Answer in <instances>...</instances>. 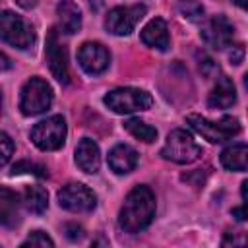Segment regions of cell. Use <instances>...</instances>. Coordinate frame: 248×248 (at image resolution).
Masks as SVG:
<instances>
[{
    "mask_svg": "<svg viewBox=\"0 0 248 248\" xmlns=\"http://www.w3.org/2000/svg\"><path fill=\"white\" fill-rule=\"evenodd\" d=\"M155 217V196L147 186H134L118 213V227L126 232H140Z\"/></svg>",
    "mask_w": 248,
    "mask_h": 248,
    "instance_id": "6da1fadb",
    "label": "cell"
},
{
    "mask_svg": "<svg viewBox=\"0 0 248 248\" xmlns=\"http://www.w3.org/2000/svg\"><path fill=\"white\" fill-rule=\"evenodd\" d=\"M186 122L190 124V128L194 132H198L202 138H205L211 143L227 141L240 132V124L232 116H223L219 120H207L200 114H188Z\"/></svg>",
    "mask_w": 248,
    "mask_h": 248,
    "instance_id": "7a4b0ae2",
    "label": "cell"
},
{
    "mask_svg": "<svg viewBox=\"0 0 248 248\" xmlns=\"http://www.w3.org/2000/svg\"><path fill=\"white\" fill-rule=\"evenodd\" d=\"M161 155L167 161L186 165V163H194L202 155V147L196 143V140L192 138L190 132L176 128L167 136V141L161 149Z\"/></svg>",
    "mask_w": 248,
    "mask_h": 248,
    "instance_id": "3957f363",
    "label": "cell"
},
{
    "mask_svg": "<svg viewBox=\"0 0 248 248\" xmlns=\"http://www.w3.org/2000/svg\"><path fill=\"white\" fill-rule=\"evenodd\" d=\"M105 105L116 114H130L138 110H147L153 99L147 91L138 87H118L105 95Z\"/></svg>",
    "mask_w": 248,
    "mask_h": 248,
    "instance_id": "277c9868",
    "label": "cell"
},
{
    "mask_svg": "<svg viewBox=\"0 0 248 248\" xmlns=\"http://www.w3.org/2000/svg\"><path fill=\"white\" fill-rule=\"evenodd\" d=\"M0 39L19 50H25L35 43V31L21 16L6 10L0 14Z\"/></svg>",
    "mask_w": 248,
    "mask_h": 248,
    "instance_id": "5b68a950",
    "label": "cell"
},
{
    "mask_svg": "<svg viewBox=\"0 0 248 248\" xmlns=\"http://www.w3.org/2000/svg\"><path fill=\"white\" fill-rule=\"evenodd\" d=\"M52 103V89L41 78H31L21 87L19 108L25 116H37L45 112Z\"/></svg>",
    "mask_w": 248,
    "mask_h": 248,
    "instance_id": "8992f818",
    "label": "cell"
},
{
    "mask_svg": "<svg viewBox=\"0 0 248 248\" xmlns=\"http://www.w3.org/2000/svg\"><path fill=\"white\" fill-rule=\"evenodd\" d=\"M64 140H66V122L58 114L37 122L31 130V141L43 151L60 149L64 145Z\"/></svg>",
    "mask_w": 248,
    "mask_h": 248,
    "instance_id": "52a82bcc",
    "label": "cell"
},
{
    "mask_svg": "<svg viewBox=\"0 0 248 248\" xmlns=\"http://www.w3.org/2000/svg\"><path fill=\"white\" fill-rule=\"evenodd\" d=\"M145 12H147V8L143 4L112 8L105 17V27L108 33L118 35V37L130 35L136 29V25L140 23V19L145 16Z\"/></svg>",
    "mask_w": 248,
    "mask_h": 248,
    "instance_id": "ba28073f",
    "label": "cell"
},
{
    "mask_svg": "<svg viewBox=\"0 0 248 248\" xmlns=\"http://www.w3.org/2000/svg\"><path fill=\"white\" fill-rule=\"evenodd\" d=\"M58 203H60V207H64L68 211L87 213V211L95 209L97 196L85 184L70 182V184H66V186L60 188V192H58Z\"/></svg>",
    "mask_w": 248,
    "mask_h": 248,
    "instance_id": "9c48e42d",
    "label": "cell"
},
{
    "mask_svg": "<svg viewBox=\"0 0 248 248\" xmlns=\"http://www.w3.org/2000/svg\"><path fill=\"white\" fill-rule=\"evenodd\" d=\"M45 56H46V64H48L52 76H54L60 83H68V81H70V72H68V52H66V46L60 43V39H58V31H56V29H50L48 35H46Z\"/></svg>",
    "mask_w": 248,
    "mask_h": 248,
    "instance_id": "30bf717a",
    "label": "cell"
},
{
    "mask_svg": "<svg viewBox=\"0 0 248 248\" xmlns=\"http://www.w3.org/2000/svg\"><path fill=\"white\" fill-rule=\"evenodd\" d=\"M232 35H234V27H232V23L225 16H213L202 27L203 43L207 46H211V48H217V50L231 46Z\"/></svg>",
    "mask_w": 248,
    "mask_h": 248,
    "instance_id": "8fae6325",
    "label": "cell"
},
{
    "mask_svg": "<svg viewBox=\"0 0 248 248\" xmlns=\"http://www.w3.org/2000/svg\"><path fill=\"white\" fill-rule=\"evenodd\" d=\"M78 62L89 76H99L108 68L110 54L101 43H83L78 52Z\"/></svg>",
    "mask_w": 248,
    "mask_h": 248,
    "instance_id": "7c38bea8",
    "label": "cell"
},
{
    "mask_svg": "<svg viewBox=\"0 0 248 248\" xmlns=\"http://www.w3.org/2000/svg\"><path fill=\"white\" fill-rule=\"evenodd\" d=\"M138 161H140L138 151L126 143H118L108 151V167L116 174H126V172L134 170Z\"/></svg>",
    "mask_w": 248,
    "mask_h": 248,
    "instance_id": "4fadbf2b",
    "label": "cell"
},
{
    "mask_svg": "<svg viewBox=\"0 0 248 248\" xmlns=\"http://www.w3.org/2000/svg\"><path fill=\"white\" fill-rule=\"evenodd\" d=\"M76 163L78 167L83 170V172H89V174H95L101 167V153H99V145L89 140V138H83L78 147H76Z\"/></svg>",
    "mask_w": 248,
    "mask_h": 248,
    "instance_id": "5bb4252c",
    "label": "cell"
},
{
    "mask_svg": "<svg viewBox=\"0 0 248 248\" xmlns=\"http://www.w3.org/2000/svg\"><path fill=\"white\" fill-rule=\"evenodd\" d=\"M19 198L10 188L0 186V225L14 229L19 225Z\"/></svg>",
    "mask_w": 248,
    "mask_h": 248,
    "instance_id": "9a60e30c",
    "label": "cell"
},
{
    "mask_svg": "<svg viewBox=\"0 0 248 248\" xmlns=\"http://www.w3.org/2000/svg\"><path fill=\"white\" fill-rule=\"evenodd\" d=\"M141 41L143 45L157 48V50H167L170 41H169V27L161 17L151 19L143 29H141Z\"/></svg>",
    "mask_w": 248,
    "mask_h": 248,
    "instance_id": "2e32d148",
    "label": "cell"
},
{
    "mask_svg": "<svg viewBox=\"0 0 248 248\" xmlns=\"http://www.w3.org/2000/svg\"><path fill=\"white\" fill-rule=\"evenodd\" d=\"M56 16H58V25L62 33L74 35L81 27V12L74 0H60L56 6Z\"/></svg>",
    "mask_w": 248,
    "mask_h": 248,
    "instance_id": "e0dca14e",
    "label": "cell"
},
{
    "mask_svg": "<svg viewBox=\"0 0 248 248\" xmlns=\"http://www.w3.org/2000/svg\"><path fill=\"white\" fill-rule=\"evenodd\" d=\"M236 103V89H234V83L227 78V76H221L215 83V87L211 89L209 93V99H207V105L211 108H229Z\"/></svg>",
    "mask_w": 248,
    "mask_h": 248,
    "instance_id": "ac0fdd59",
    "label": "cell"
},
{
    "mask_svg": "<svg viewBox=\"0 0 248 248\" xmlns=\"http://www.w3.org/2000/svg\"><path fill=\"white\" fill-rule=\"evenodd\" d=\"M221 165L227 170L244 172L246 165H248V147H246V143L238 141V143H232V145L225 147L223 153H221Z\"/></svg>",
    "mask_w": 248,
    "mask_h": 248,
    "instance_id": "d6986e66",
    "label": "cell"
},
{
    "mask_svg": "<svg viewBox=\"0 0 248 248\" xmlns=\"http://www.w3.org/2000/svg\"><path fill=\"white\" fill-rule=\"evenodd\" d=\"M23 203L31 213H43L48 205V194L43 186H27L23 192Z\"/></svg>",
    "mask_w": 248,
    "mask_h": 248,
    "instance_id": "ffe728a7",
    "label": "cell"
},
{
    "mask_svg": "<svg viewBox=\"0 0 248 248\" xmlns=\"http://www.w3.org/2000/svg\"><path fill=\"white\" fill-rule=\"evenodd\" d=\"M124 128H126L134 138H138V140H141V141H145V143L155 141V138H157V130H155L153 126H149L147 122L140 120V118H128V120L124 122Z\"/></svg>",
    "mask_w": 248,
    "mask_h": 248,
    "instance_id": "44dd1931",
    "label": "cell"
},
{
    "mask_svg": "<svg viewBox=\"0 0 248 248\" xmlns=\"http://www.w3.org/2000/svg\"><path fill=\"white\" fill-rule=\"evenodd\" d=\"M178 10L190 21H202L203 19V6L198 0H180Z\"/></svg>",
    "mask_w": 248,
    "mask_h": 248,
    "instance_id": "7402d4cb",
    "label": "cell"
},
{
    "mask_svg": "<svg viewBox=\"0 0 248 248\" xmlns=\"http://www.w3.org/2000/svg\"><path fill=\"white\" fill-rule=\"evenodd\" d=\"M23 172L35 174V176H41V178L46 176V169H45L43 165L29 163V161H19V163H16L14 169H12V174H23Z\"/></svg>",
    "mask_w": 248,
    "mask_h": 248,
    "instance_id": "603a6c76",
    "label": "cell"
},
{
    "mask_svg": "<svg viewBox=\"0 0 248 248\" xmlns=\"http://www.w3.org/2000/svg\"><path fill=\"white\" fill-rule=\"evenodd\" d=\"M21 246H23V248H25V246H54V242H52L50 236H46V232H43V231H33V232L27 236V240L21 242Z\"/></svg>",
    "mask_w": 248,
    "mask_h": 248,
    "instance_id": "cb8c5ba5",
    "label": "cell"
},
{
    "mask_svg": "<svg viewBox=\"0 0 248 248\" xmlns=\"http://www.w3.org/2000/svg\"><path fill=\"white\" fill-rule=\"evenodd\" d=\"M14 153V141L8 134L0 132V167H4Z\"/></svg>",
    "mask_w": 248,
    "mask_h": 248,
    "instance_id": "d4e9b609",
    "label": "cell"
},
{
    "mask_svg": "<svg viewBox=\"0 0 248 248\" xmlns=\"http://www.w3.org/2000/svg\"><path fill=\"white\" fill-rule=\"evenodd\" d=\"M64 232H66V238L76 242V240H81L83 238V229L79 225H74V223H68L64 225Z\"/></svg>",
    "mask_w": 248,
    "mask_h": 248,
    "instance_id": "484cf974",
    "label": "cell"
},
{
    "mask_svg": "<svg viewBox=\"0 0 248 248\" xmlns=\"http://www.w3.org/2000/svg\"><path fill=\"white\" fill-rule=\"evenodd\" d=\"M229 60L232 64H240L244 60V45H234L229 52Z\"/></svg>",
    "mask_w": 248,
    "mask_h": 248,
    "instance_id": "4316f807",
    "label": "cell"
},
{
    "mask_svg": "<svg viewBox=\"0 0 248 248\" xmlns=\"http://www.w3.org/2000/svg\"><path fill=\"white\" fill-rule=\"evenodd\" d=\"M10 68H12L10 56H8L6 52H0V72H6V70H10Z\"/></svg>",
    "mask_w": 248,
    "mask_h": 248,
    "instance_id": "83f0119b",
    "label": "cell"
},
{
    "mask_svg": "<svg viewBox=\"0 0 248 248\" xmlns=\"http://www.w3.org/2000/svg\"><path fill=\"white\" fill-rule=\"evenodd\" d=\"M231 213H232V217H234L236 221H244V219H246V211H244V205H242V207H234Z\"/></svg>",
    "mask_w": 248,
    "mask_h": 248,
    "instance_id": "f1b7e54d",
    "label": "cell"
},
{
    "mask_svg": "<svg viewBox=\"0 0 248 248\" xmlns=\"http://www.w3.org/2000/svg\"><path fill=\"white\" fill-rule=\"evenodd\" d=\"M16 2H17V4L21 6V8H25V10H29V8H33V6H35V4L39 2V0H16Z\"/></svg>",
    "mask_w": 248,
    "mask_h": 248,
    "instance_id": "f546056e",
    "label": "cell"
},
{
    "mask_svg": "<svg viewBox=\"0 0 248 248\" xmlns=\"http://www.w3.org/2000/svg\"><path fill=\"white\" fill-rule=\"evenodd\" d=\"M232 2H234V4L238 6V8H242V10H244V8H246V2H248V0H232Z\"/></svg>",
    "mask_w": 248,
    "mask_h": 248,
    "instance_id": "4dcf8cb0",
    "label": "cell"
},
{
    "mask_svg": "<svg viewBox=\"0 0 248 248\" xmlns=\"http://www.w3.org/2000/svg\"><path fill=\"white\" fill-rule=\"evenodd\" d=\"M246 188H248V182L244 180V182H242V200H244V202H246Z\"/></svg>",
    "mask_w": 248,
    "mask_h": 248,
    "instance_id": "1f68e13d",
    "label": "cell"
},
{
    "mask_svg": "<svg viewBox=\"0 0 248 248\" xmlns=\"http://www.w3.org/2000/svg\"><path fill=\"white\" fill-rule=\"evenodd\" d=\"M0 112H2V97H0Z\"/></svg>",
    "mask_w": 248,
    "mask_h": 248,
    "instance_id": "d6a6232c",
    "label": "cell"
}]
</instances>
